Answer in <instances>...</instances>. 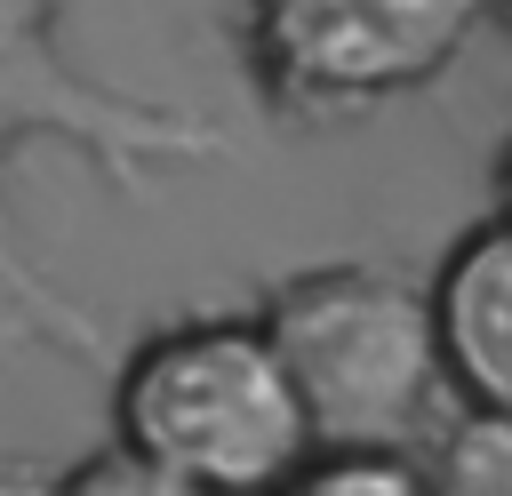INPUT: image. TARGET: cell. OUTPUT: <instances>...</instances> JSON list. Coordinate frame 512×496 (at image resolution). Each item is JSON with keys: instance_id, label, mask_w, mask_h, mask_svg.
I'll return each instance as SVG.
<instances>
[{"instance_id": "1", "label": "cell", "mask_w": 512, "mask_h": 496, "mask_svg": "<svg viewBox=\"0 0 512 496\" xmlns=\"http://www.w3.org/2000/svg\"><path fill=\"white\" fill-rule=\"evenodd\" d=\"M112 424L216 496H272L320 448L264 320H176L144 336L112 384Z\"/></svg>"}, {"instance_id": "2", "label": "cell", "mask_w": 512, "mask_h": 496, "mask_svg": "<svg viewBox=\"0 0 512 496\" xmlns=\"http://www.w3.org/2000/svg\"><path fill=\"white\" fill-rule=\"evenodd\" d=\"M256 320L280 344L320 448H416V432L456 392L432 288L384 264L296 272L264 296Z\"/></svg>"}, {"instance_id": "3", "label": "cell", "mask_w": 512, "mask_h": 496, "mask_svg": "<svg viewBox=\"0 0 512 496\" xmlns=\"http://www.w3.org/2000/svg\"><path fill=\"white\" fill-rule=\"evenodd\" d=\"M56 8L64 0H0V168L24 136H72L88 160H104L120 184L144 176V160H200V152H224V128L192 120V112H168V104H136V96H112L96 80H80L56 48ZM0 304L32 312L40 328L72 336V344H96L88 320L72 304H56L40 288V272L24 264L16 232H8V200H0Z\"/></svg>"}, {"instance_id": "4", "label": "cell", "mask_w": 512, "mask_h": 496, "mask_svg": "<svg viewBox=\"0 0 512 496\" xmlns=\"http://www.w3.org/2000/svg\"><path fill=\"white\" fill-rule=\"evenodd\" d=\"M496 0H248V56L288 112H368L456 64Z\"/></svg>"}, {"instance_id": "5", "label": "cell", "mask_w": 512, "mask_h": 496, "mask_svg": "<svg viewBox=\"0 0 512 496\" xmlns=\"http://www.w3.org/2000/svg\"><path fill=\"white\" fill-rule=\"evenodd\" d=\"M432 312L456 400L512 424V208L448 248V264L432 272Z\"/></svg>"}, {"instance_id": "6", "label": "cell", "mask_w": 512, "mask_h": 496, "mask_svg": "<svg viewBox=\"0 0 512 496\" xmlns=\"http://www.w3.org/2000/svg\"><path fill=\"white\" fill-rule=\"evenodd\" d=\"M272 496H432V472L408 448H312Z\"/></svg>"}, {"instance_id": "7", "label": "cell", "mask_w": 512, "mask_h": 496, "mask_svg": "<svg viewBox=\"0 0 512 496\" xmlns=\"http://www.w3.org/2000/svg\"><path fill=\"white\" fill-rule=\"evenodd\" d=\"M432 496H512V424L464 408V424L440 440Z\"/></svg>"}, {"instance_id": "8", "label": "cell", "mask_w": 512, "mask_h": 496, "mask_svg": "<svg viewBox=\"0 0 512 496\" xmlns=\"http://www.w3.org/2000/svg\"><path fill=\"white\" fill-rule=\"evenodd\" d=\"M48 496H216V488H200V480L168 472L160 456H144V448H128V440H112V448L80 456Z\"/></svg>"}]
</instances>
